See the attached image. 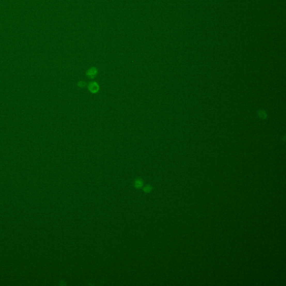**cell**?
Masks as SVG:
<instances>
[{
	"instance_id": "cell-2",
	"label": "cell",
	"mask_w": 286,
	"mask_h": 286,
	"mask_svg": "<svg viewBox=\"0 0 286 286\" xmlns=\"http://www.w3.org/2000/svg\"><path fill=\"white\" fill-rule=\"evenodd\" d=\"M96 74V69H91L90 70H89L88 72V76L90 77H94Z\"/></svg>"
},
{
	"instance_id": "cell-3",
	"label": "cell",
	"mask_w": 286,
	"mask_h": 286,
	"mask_svg": "<svg viewBox=\"0 0 286 286\" xmlns=\"http://www.w3.org/2000/svg\"><path fill=\"white\" fill-rule=\"evenodd\" d=\"M142 184H143V183H142V181L139 180H136V182H135V185H136V187L139 188V187H141V186L142 185Z\"/></svg>"
},
{
	"instance_id": "cell-1",
	"label": "cell",
	"mask_w": 286,
	"mask_h": 286,
	"mask_svg": "<svg viewBox=\"0 0 286 286\" xmlns=\"http://www.w3.org/2000/svg\"><path fill=\"white\" fill-rule=\"evenodd\" d=\"M89 88L92 92H97L98 87L97 84L95 83V82H92L90 84H89Z\"/></svg>"
},
{
	"instance_id": "cell-4",
	"label": "cell",
	"mask_w": 286,
	"mask_h": 286,
	"mask_svg": "<svg viewBox=\"0 0 286 286\" xmlns=\"http://www.w3.org/2000/svg\"><path fill=\"white\" fill-rule=\"evenodd\" d=\"M145 191H146L147 192H149L150 190H151V187H150V186H147V187H145V189H144Z\"/></svg>"
}]
</instances>
